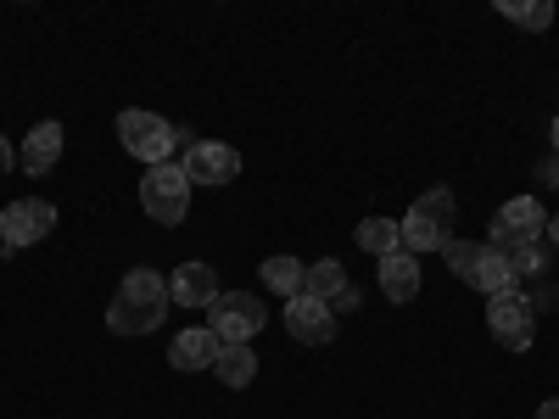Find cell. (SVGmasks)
Instances as JSON below:
<instances>
[{"mask_svg": "<svg viewBox=\"0 0 559 419\" xmlns=\"http://www.w3.org/2000/svg\"><path fill=\"white\" fill-rule=\"evenodd\" d=\"M168 279L157 268H129L118 297L107 302V331L112 336H152L157 324L168 319Z\"/></svg>", "mask_w": 559, "mask_h": 419, "instance_id": "cell-1", "label": "cell"}, {"mask_svg": "<svg viewBox=\"0 0 559 419\" xmlns=\"http://www.w3.org/2000/svg\"><path fill=\"white\" fill-rule=\"evenodd\" d=\"M118 140H123V152H129V157H140L146 168L174 163V152H179V146H191V134L174 129V123H168V118H157V112H146V107L118 112Z\"/></svg>", "mask_w": 559, "mask_h": 419, "instance_id": "cell-2", "label": "cell"}, {"mask_svg": "<svg viewBox=\"0 0 559 419\" xmlns=\"http://www.w3.org/2000/svg\"><path fill=\"white\" fill-rule=\"evenodd\" d=\"M403 229V252L419 258V252H442L453 241V191H426V196H414V207L397 218Z\"/></svg>", "mask_w": 559, "mask_h": 419, "instance_id": "cell-3", "label": "cell"}, {"mask_svg": "<svg viewBox=\"0 0 559 419\" xmlns=\"http://www.w3.org/2000/svg\"><path fill=\"white\" fill-rule=\"evenodd\" d=\"M442 252H448L453 279H464V286H476V291H487V297L515 291V268H509L503 252H492V247H481V241H448Z\"/></svg>", "mask_w": 559, "mask_h": 419, "instance_id": "cell-4", "label": "cell"}, {"mask_svg": "<svg viewBox=\"0 0 559 419\" xmlns=\"http://www.w3.org/2000/svg\"><path fill=\"white\" fill-rule=\"evenodd\" d=\"M140 207H146L152 224H185L191 213V179H185L179 163H157L140 179Z\"/></svg>", "mask_w": 559, "mask_h": 419, "instance_id": "cell-5", "label": "cell"}, {"mask_svg": "<svg viewBox=\"0 0 559 419\" xmlns=\"http://www.w3.org/2000/svg\"><path fill=\"white\" fill-rule=\"evenodd\" d=\"M543 229H548V213L537 196H515V202H503L498 218H492V252H521V247H537L543 241Z\"/></svg>", "mask_w": 559, "mask_h": 419, "instance_id": "cell-6", "label": "cell"}, {"mask_svg": "<svg viewBox=\"0 0 559 419\" xmlns=\"http://www.w3.org/2000/svg\"><path fill=\"white\" fill-rule=\"evenodd\" d=\"M57 229V207L45 202V196H17L7 213H0V252H23L34 241H45Z\"/></svg>", "mask_w": 559, "mask_h": 419, "instance_id": "cell-7", "label": "cell"}, {"mask_svg": "<svg viewBox=\"0 0 559 419\" xmlns=\"http://www.w3.org/2000/svg\"><path fill=\"white\" fill-rule=\"evenodd\" d=\"M263 324H269V313H263V302L252 291H224L213 302V324H207V331L224 347H252V336L263 331Z\"/></svg>", "mask_w": 559, "mask_h": 419, "instance_id": "cell-8", "label": "cell"}, {"mask_svg": "<svg viewBox=\"0 0 559 419\" xmlns=\"http://www.w3.org/2000/svg\"><path fill=\"white\" fill-rule=\"evenodd\" d=\"M487 331H492L509 352H526L532 336H537V308H532V297H521V291L487 297Z\"/></svg>", "mask_w": 559, "mask_h": 419, "instance_id": "cell-9", "label": "cell"}, {"mask_svg": "<svg viewBox=\"0 0 559 419\" xmlns=\"http://www.w3.org/2000/svg\"><path fill=\"white\" fill-rule=\"evenodd\" d=\"M179 168H185L191 184H229V179H241V152L218 146V140H191Z\"/></svg>", "mask_w": 559, "mask_h": 419, "instance_id": "cell-10", "label": "cell"}, {"mask_svg": "<svg viewBox=\"0 0 559 419\" xmlns=\"http://www.w3.org/2000/svg\"><path fill=\"white\" fill-rule=\"evenodd\" d=\"M286 336L292 342H308V347H324V342H336V313L331 302H313V297H292L286 302Z\"/></svg>", "mask_w": 559, "mask_h": 419, "instance_id": "cell-11", "label": "cell"}, {"mask_svg": "<svg viewBox=\"0 0 559 419\" xmlns=\"http://www.w3.org/2000/svg\"><path fill=\"white\" fill-rule=\"evenodd\" d=\"M168 297H174L179 308H213L224 291H218V274H213L207 263H179L174 279H168Z\"/></svg>", "mask_w": 559, "mask_h": 419, "instance_id": "cell-12", "label": "cell"}, {"mask_svg": "<svg viewBox=\"0 0 559 419\" xmlns=\"http://www.w3.org/2000/svg\"><path fill=\"white\" fill-rule=\"evenodd\" d=\"M62 123H51V118H45V123H34L28 134H23V152H17V168L23 173H51L57 168V157H62Z\"/></svg>", "mask_w": 559, "mask_h": 419, "instance_id": "cell-13", "label": "cell"}, {"mask_svg": "<svg viewBox=\"0 0 559 419\" xmlns=\"http://www.w3.org/2000/svg\"><path fill=\"white\" fill-rule=\"evenodd\" d=\"M218 347H224V342L207 331V324H202V331H179V336H174V347H168V363H174V369H185V375H191V369H213Z\"/></svg>", "mask_w": 559, "mask_h": 419, "instance_id": "cell-14", "label": "cell"}, {"mask_svg": "<svg viewBox=\"0 0 559 419\" xmlns=\"http://www.w3.org/2000/svg\"><path fill=\"white\" fill-rule=\"evenodd\" d=\"M381 291H386V302H414L419 297V258H408V252L381 258Z\"/></svg>", "mask_w": 559, "mask_h": 419, "instance_id": "cell-15", "label": "cell"}, {"mask_svg": "<svg viewBox=\"0 0 559 419\" xmlns=\"http://www.w3.org/2000/svg\"><path fill=\"white\" fill-rule=\"evenodd\" d=\"M353 241H358L369 258H392V252H403V229H397V218H364V224L353 229Z\"/></svg>", "mask_w": 559, "mask_h": 419, "instance_id": "cell-16", "label": "cell"}, {"mask_svg": "<svg viewBox=\"0 0 559 419\" xmlns=\"http://www.w3.org/2000/svg\"><path fill=\"white\" fill-rule=\"evenodd\" d=\"M342 291H347V274H342L336 258L308 263V274H302V297H313V302H336Z\"/></svg>", "mask_w": 559, "mask_h": 419, "instance_id": "cell-17", "label": "cell"}, {"mask_svg": "<svg viewBox=\"0 0 559 419\" xmlns=\"http://www.w3.org/2000/svg\"><path fill=\"white\" fill-rule=\"evenodd\" d=\"M213 375L224 381V386H252V375H258V352L252 347H218V358H213Z\"/></svg>", "mask_w": 559, "mask_h": 419, "instance_id": "cell-18", "label": "cell"}, {"mask_svg": "<svg viewBox=\"0 0 559 419\" xmlns=\"http://www.w3.org/2000/svg\"><path fill=\"white\" fill-rule=\"evenodd\" d=\"M302 274H308V263H297V258H286V252H280V258H269L263 263V286L269 291H280V297H302Z\"/></svg>", "mask_w": 559, "mask_h": 419, "instance_id": "cell-19", "label": "cell"}, {"mask_svg": "<svg viewBox=\"0 0 559 419\" xmlns=\"http://www.w3.org/2000/svg\"><path fill=\"white\" fill-rule=\"evenodd\" d=\"M498 12L521 28H548L554 23V0H498Z\"/></svg>", "mask_w": 559, "mask_h": 419, "instance_id": "cell-20", "label": "cell"}, {"mask_svg": "<svg viewBox=\"0 0 559 419\" xmlns=\"http://www.w3.org/2000/svg\"><path fill=\"white\" fill-rule=\"evenodd\" d=\"M509 258V268H515V279H532V274H543L548 268V247L537 241V247H521V252H503Z\"/></svg>", "mask_w": 559, "mask_h": 419, "instance_id": "cell-21", "label": "cell"}, {"mask_svg": "<svg viewBox=\"0 0 559 419\" xmlns=\"http://www.w3.org/2000/svg\"><path fill=\"white\" fill-rule=\"evenodd\" d=\"M353 308H358V291H353V286H347V291H342V297H336V302H331V313H353Z\"/></svg>", "mask_w": 559, "mask_h": 419, "instance_id": "cell-22", "label": "cell"}, {"mask_svg": "<svg viewBox=\"0 0 559 419\" xmlns=\"http://www.w3.org/2000/svg\"><path fill=\"white\" fill-rule=\"evenodd\" d=\"M537 179H548V191H559V157H554V163H543V168H537Z\"/></svg>", "mask_w": 559, "mask_h": 419, "instance_id": "cell-23", "label": "cell"}, {"mask_svg": "<svg viewBox=\"0 0 559 419\" xmlns=\"http://www.w3.org/2000/svg\"><path fill=\"white\" fill-rule=\"evenodd\" d=\"M12 163H17V157H12V140L0 134V173H12Z\"/></svg>", "mask_w": 559, "mask_h": 419, "instance_id": "cell-24", "label": "cell"}, {"mask_svg": "<svg viewBox=\"0 0 559 419\" xmlns=\"http://www.w3.org/2000/svg\"><path fill=\"white\" fill-rule=\"evenodd\" d=\"M537 419H559V397H548V403L537 408Z\"/></svg>", "mask_w": 559, "mask_h": 419, "instance_id": "cell-25", "label": "cell"}, {"mask_svg": "<svg viewBox=\"0 0 559 419\" xmlns=\"http://www.w3.org/2000/svg\"><path fill=\"white\" fill-rule=\"evenodd\" d=\"M543 236H548V247H559V213L548 218V229H543Z\"/></svg>", "mask_w": 559, "mask_h": 419, "instance_id": "cell-26", "label": "cell"}, {"mask_svg": "<svg viewBox=\"0 0 559 419\" xmlns=\"http://www.w3.org/2000/svg\"><path fill=\"white\" fill-rule=\"evenodd\" d=\"M548 134H554V157H559V118H554V129H548Z\"/></svg>", "mask_w": 559, "mask_h": 419, "instance_id": "cell-27", "label": "cell"}]
</instances>
